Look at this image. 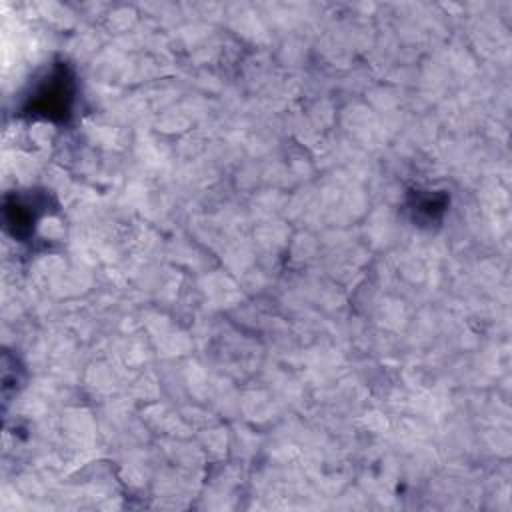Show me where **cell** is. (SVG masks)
Wrapping results in <instances>:
<instances>
[{
  "mask_svg": "<svg viewBox=\"0 0 512 512\" xmlns=\"http://www.w3.org/2000/svg\"><path fill=\"white\" fill-rule=\"evenodd\" d=\"M74 100V82L66 66H56L44 82L38 86L36 94L30 96L28 114L42 116L48 120H64L70 114Z\"/></svg>",
  "mask_w": 512,
  "mask_h": 512,
  "instance_id": "6da1fadb",
  "label": "cell"
}]
</instances>
